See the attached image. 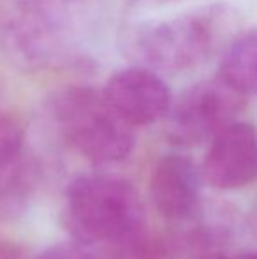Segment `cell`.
<instances>
[{"label":"cell","instance_id":"obj_1","mask_svg":"<svg viewBox=\"0 0 257 259\" xmlns=\"http://www.w3.org/2000/svg\"><path fill=\"white\" fill-rule=\"evenodd\" d=\"M62 221L93 259H130L144 250L143 203L132 184L120 177H76L65 189Z\"/></svg>","mask_w":257,"mask_h":259},{"label":"cell","instance_id":"obj_7","mask_svg":"<svg viewBox=\"0 0 257 259\" xmlns=\"http://www.w3.org/2000/svg\"><path fill=\"white\" fill-rule=\"evenodd\" d=\"M202 171L183 154H168L157 160L150 178V194L162 217L185 221L201 205Z\"/></svg>","mask_w":257,"mask_h":259},{"label":"cell","instance_id":"obj_4","mask_svg":"<svg viewBox=\"0 0 257 259\" xmlns=\"http://www.w3.org/2000/svg\"><path fill=\"white\" fill-rule=\"evenodd\" d=\"M245 97L222 74L194 83L166 115L168 138L182 147L212 141L220 131L236 122L245 108Z\"/></svg>","mask_w":257,"mask_h":259},{"label":"cell","instance_id":"obj_2","mask_svg":"<svg viewBox=\"0 0 257 259\" xmlns=\"http://www.w3.org/2000/svg\"><path fill=\"white\" fill-rule=\"evenodd\" d=\"M49 113L69 147L92 164L120 162L134 150V125L111 108L102 90L64 87L49 99Z\"/></svg>","mask_w":257,"mask_h":259},{"label":"cell","instance_id":"obj_13","mask_svg":"<svg viewBox=\"0 0 257 259\" xmlns=\"http://www.w3.org/2000/svg\"><path fill=\"white\" fill-rule=\"evenodd\" d=\"M0 259H11L9 250L6 249V245L2 243V240H0Z\"/></svg>","mask_w":257,"mask_h":259},{"label":"cell","instance_id":"obj_11","mask_svg":"<svg viewBox=\"0 0 257 259\" xmlns=\"http://www.w3.org/2000/svg\"><path fill=\"white\" fill-rule=\"evenodd\" d=\"M35 259H93L92 254L76 242L60 243V245L49 247L44 252H41Z\"/></svg>","mask_w":257,"mask_h":259},{"label":"cell","instance_id":"obj_12","mask_svg":"<svg viewBox=\"0 0 257 259\" xmlns=\"http://www.w3.org/2000/svg\"><path fill=\"white\" fill-rule=\"evenodd\" d=\"M202 259H257V252L236 254V256H206Z\"/></svg>","mask_w":257,"mask_h":259},{"label":"cell","instance_id":"obj_10","mask_svg":"<svg viewBox=\"0 0 257 259\" xmlns=\"http://www.w3.org/2000/svg\"><path fill=\"white\" fill-rule=\"evenodd\" d=\"M23 125L14 115L0 109V164L13 160L23 152Z\"/></svg>","mask_w":257,"mask_h":259},{"label":"cell","instance_id":"obj_5","mask_svg":"<svg viewBox=\"0 0 257 259\" xmlns=\"http://www.w3.org/2000/svg\"><path fill=\"white\" fill-rule=\"evenodd\" d=\"M202 178L212 187L231 191L257 180V131L247 122H233L212 141L202 162Z\"/></svg>","mask_w":257,"mask_h":259},{"label":"cell","instance_id":"obj_8","mask_svg":"<svg viewBox=\"0 0 257 259\" xmlns=\"http://www.w3.org/2000/svg\"><path fill=\"white\" fill-rule=\"evenodd\" d=\"M41 180V171L34 159L18 157L0 164V219L20 217L34 199Z\"/></svg>","mask_w":257,"mask_h":259},{"label":"cell","instance_id":"obj_6","mask_svg":"<svg viewBox=\"0 0 257 259\" xmlns=\"http://www.w3.org/2000/svg\"><path fill=\"white\" fill-rule=\"evenodd\" d=\"M102 92L111 108L134 127L166 118L173 104L168 83L146 67L120 69L108 79Z\"/></svg>","mask_w":257,"mask_h":259},{"label":"cell","instance_id":"obj_9","mask_svg":"<svg viewBox=\"0 0 257 259\" xmlns=\"http://www.w3.org/2000/svg\"><path fill=\"white\" fill-rule=\"evenodd\" d=\"M245 96L257 97V28L234 37L220 62V72Z\"/></svg>","mask_w":257,"mask_h":259},{"label":"cell","instance_id":"obj_3","mask_svg":"<svg viewBox=\"0 0 257 259\" xmlns=\"http://www.w3.org/2000/svg\"><path fill=\"white\" fill-rule=\"evenodd\" d=\"M233 27V9L226 4H212L144 25L137 32L136 48L150 67L169 72L189 71L204 64Z\"/></svg>","mask_w":257,"mask_h":259}]
</instances>
